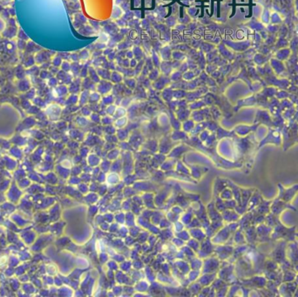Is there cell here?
<instances>
[{
  "instance_id": "11",
  "label": "cell",
  "mask_w": 298,
  "mask_h": 297,
  "mask_svg": "<svg viewBox=\"0 0 298 297\" xmlns=\"http://www.w3.org/2000/svg\"><path fill=\"white\" fill-rule=\"evenodd\" d=\"M123 14H124L123 9L120 6H119L117 4L113 5V11H112V15H111V17H112L113 19H119L123 16Z\"/></svg>"
},
{
  "instance_id": "33",
  "label": "cell",
  "mask_w": 298,
  "mask_h": 297,
  "mask_svg": "<svg viewBox=\"0 0 298 297\" xmlns=\"http://www.w3.org/2000/svg\"><path fill=\"white\" fill-rule=\"evenodd\" d=\"M188 13H189V15H190L191 17H193V16L195 15V13H196V9H195V8H190V9L188 10Z\"/></svg>"
},
{
  "instance_id": "3",
  "label": "cell",
  "mask_w": 298,
  "mask_h": 297,
  "mask_svg": "<svg viewBox=\"0 0 298 297\" xmlns=\"http://www.w3.org/2000/svg\"><path fill=\"white\" fill-rule=\"evenodd\" d=\"M159 69H160L161 74L169 77L171 73H172V72L173 71V65H172V60H169V61H161Z\"/></svg>"
},
{
  "instance_id": "25",
  "label": "cell",
  "mask_w": 298,
  "mask_h": 297,
  "mask_svg": "<svg viewBox=\"0 0 298 297\" xmlns=\"http://www.w3.org/2000/svg\"><path fill=\"white\" fill-rule=\"evenodd\" d=\"M100 99V94L98 92H93L92 93H90V99L91 101H97Z\"/></svg>"
},
{
  "instance_id": "31",
  "label": "cell",
  "mask_w": 298,
  "mask_h": 297,
  "mask_svg": "<svg viewBox=\"0 0 298 297\" xmlns=\"http://www.w3.org/2000/svg\"><path fill=\"white\" fill-rule=\"evenodd\" d=\"M71 59L73 61V62H79V54L78 53H73L71 55Z\"/></svg>"
},
{
  "instance_id": "27",
  "label": "cell",
  "mask_w": 298,
  "mask_h": 297,
  "mask_svg": "<svg viewBox=\"0 0 298 297\" xmlns=\"http://www.w3.org/2000/svg\"><path fill=\"white\" fill-rule=\"evenodd\" d=\"M138 60L136 59H130V64H129V67L130 68H132V69H134L135 68V66L137 65V64H138Z\"/></svg>"
},
{
  "instance_id": "13",
  "label": "cell",
  "mask_w": 298,
  "mask_h": 297,
  "mask_svg": "<svg viewBox=\"0 0 298 297\" xmlns=\"http://www.w3.org/2000/svg\"><path fill=\"white\" fill-rule=\"evenodd\" d=\"M123 84H125V85L128 87L129 89L133 90L136 87V84L137 81L133 77H124L123 79Z\"/></svg>"
},
{
  "instance_id": "21",
  "label": "cell",
  "mask_w": 298,
  "mask_h": 297,
  "mask_svg": "<svg viewBox=\"0 0 298 297\" xmlns=\"http://www.w3.org/2000/svg\"><path fill=\"white\" fill-rule=\"evenodd\" d=\"M117 62L118 65H120L122 67L128 68L129 67V64H130V59H128V58H119V57H117Z\"/></svg>"
},
{
  "instance_id": "4",
  "label": "cell",
  "mask_w": 298,
  "mask_h": 297,
  "mask_svg": "<svg viewBox=\"0 0 298 297\" xmlns=\"http://www.w3.org/2000/svg\"><path fill=\"white\" fill-rule=\"evenodd\" d=\"M172 49L169 45L163 46L160 51V58L161 61H169L172 60Z\"/></svg>"
},
{
  "instance_id": "14",
  "label": "cell",
  "mask_w": 298,
  "mask_h": 297,
  "mask_svg": "<svg viewBox=\"0 0 298 297\" xmlns=\"http://www.w3.org/2000/svg\"><path fill=\"white\" fill-rule=\"evenodd\" d=\"M160 74H161V73H160V69L154 67L153 69H152V70L149 72L148 75V79L151 82H153L154 80H156V79L160 77Z\"/></svg>"
},
{
  "instance_id": "19",
  "label": "cell",
  "mask_w": 298,
  "mask_h": 297,
  "mask_svg": "<svg viewBox=\"0 0 298 297\" xmlns=\"http://www.w3.org/2000/svg\"><path fill=\"white\" fill-rule=\"evenodd\" d=\"M151 59H152V62H153V65H154V67L159 68L160 63H161V59H160V56L155 53L154 51H153V54H152V58Z\"/></svg>"
},
{
  "instance_id": "12",
  "label": "cell",
  "mask_w": 298,
  "mask_h": 297,
  "mask_svg": "<svg viewBox=\"0 0 298 297\" xmlns=\"http://www.w3.org/2000/svg\"><path fill=\"white\" fill-rule=\"evenodd\" d=\"M172 59L183 62L187 59V56L183 52L179 51V50H175V51H173V53H172Z\"/></svg>"
},
{
  "instance_id": "8",
  "label": "cell",
  "mask_w": 298,
  "mask_h": 297,
  "mask_svg": "<svg viewBox=\"0 0 298 297\" xmlns=\"http://www.w3.org/2000/svg\"><path fill=\"white\" fill-rule=\"evenodd\" d=\"M124 79V76L122 73H120L117 70H113L112 71L111 73V78H110V81L113 84H119L122 83Z\"/></svg>"
},
{
  "instance_id": "26",
  "label": "cell",
  "mask_w": 298,
  "mask_h": 297,
  "mask_svg": "<svg viewBox=\"0 0 298 297\" xmlns=\"http://www.w3.org/2000/svg\"><path fill=\"white\" fill-rule=\"evenodd\" d=\"M61 67H62V70L64 72H69L71 70V64L67 61H63L62 64H61Z\"/></svg>"
},
{
  "instance_id": "24",
  "label": "cell",
  "mask_w": 298,
  "mask_h": 297,
  "mask_svg": "<svg viewBox=\"0 0 298 297\" xmlns=\"http://www.w3.org/2000/svg\"><path fill=\"white\" fill-rule=\"evenodd\" d=\"M109 39V37H108V34L106 33V32H102L100 33L99 35V41L100 43H107Z\"/></svg>"
},
{
  "instance_id": "1",
  "label": "cell",
  "mask_w": 298,
  "mask_h": 297,
  "mask_svg": "<svg viewBox=\"0 0 298 297\" xmlns=\"http://www.w3.org/2000/svg\"><path fill=\"white\" fill-rule=\"evenodd\" d=\"M152 84L155 89L161 91V90H164L165 88H167L168 85H170V84H172V81L168 76L160 74V77L156 80L152 82Z\"/></svg>"
},
{
  "instance_id": "29",
  "label": "cell",
  "mask_w": 298,
  "mask_h": 297,
  "mask_svg": "<svg viewBox=\"0 0 298 297\" xmlns=\"http://www.w3.org/2000/svg\"><path fill=\"white\" fill-rule=\"evenodd\" d=\"M126 58H128V59H132L134 58L133 50H128V51H126Z\"/></svg>"
},
{
  "instance_id": "15",
  "label": "cell",
  "mask_w": 298,
  "mask_h": 297,
  "mask_svg": "<svg viewBox=\"0 0 298 297\" xmlns=\"http://www.w3.org/2000/svg\"><path fill=\"white\" fill-rule=\"evenodd\" d=\"M182 74L183 73H181L179 70H173L170 76H169L172 83H175V82H178V81L181 80L182 79Z\"/></svg>"
},
{
  "instance_id": "6",
  "label": "cell",
  "mask_w": 298,
  "mask_h": 297,
  "mask_svg": "<svg viewBox=\"0 0 298 297\" xmlns=\"http://www.w3.org/2000/svg\"><path fill=\"white\" fill-rule=\"evenodd\" d=\"M108 63H109L108 59H107L105 56H99L98 58L93 59V60L92 62V65L94 66L95 68H97V67H104V68H106V66H107L106 64H107Z\"/></svg>"
},
{
  "instance_id": "32",
  "label": "cell",
  "mask_w": 298,
  "mask_h": 297,
  "mask_svg": "<svg viewBox=\"0 0 298 297\" xmlns=\"http://www.w3.org/2000/svg\"><path fill=\"white\" fill-rule=\"evenodd\" d=\"M113 49H111V48H106L105 49V51H103V54H104V56H108L109 54L111 53H113Z\"/></svg>"
},
{
  "instance_id": "5",
  "label": "cell",
  "mask_w": 298,
  "mask_h": 297,
  "mask_svg": "<svg viewBox=\"0 0 298 297\" xmlns=\"http://www.w3.org/2000/svg\"><path fill=\"white\" fill-rule=\"evenodd\" d=\"M198 70H199V68H196L194 70H188V71L185 72L182 74V79L185 80V81H187V82H189V81H191L193 79H194L195 78H197L199 75L201 74V73H202V71L196 73Z\"/></svg>"
},
{
  "instance_id": "18",
  "label": "cell",
  "mask_w": 298,
  "mask_h": 297,
  "mask_svg": "<svg viewBox=\"0 0 298 297\" xmlns=\"http://www.w3.org/2000/svg\"><path fill=\"white\" fill-rule=\"evenodd\" d=\"M133 56L134 59H136L138 61L142 60L143 59V56H144V53L142 51V49L139 46H134L133 48Z\"/></svg>"
},
{
  "instance_id": "23",
  "label": "cell",
  "mask_w": 298,
  "mask_h": 297,
  "mask_svg": "<svg viewBox=\"0 0 298 297\" xmlns=\"http://www.w3.org/2000/svg\"><path fill=\"white\" fill-rule=\"evenodd\" d=\"M181 73H184L185 72H187V71H188L189 69H188V61H187V59L185 60V61H183V62H181V65H180V67H179V69H178Z\"/></svg>"
},
{
  "instance_id": "9",
  "label": "cell",
  "mask_w": 298,
  "mask_h": 297,
  "mask_svg": "<svg viewBox=\"0 0 298 297\" xmlns=\"http://www.w3.org/2000/svg\"><path fill=\"white\" fill-rule=\"evenodd\" d=\"M58 79H59V80H61L63 84H71L73 81V75L69 74L68 72L60 71L58 74Z\"/></svg>"
},
{
  "instance_id": "16",
  "label": "cell",
  "mask_w": 298,
  "mask_h": 297,
  "mask_svg": "<svg viewBox=\"0 0 298 297\" xmlns=\"http://www.w3.org/2000/svg\"><path fill=\"white\" fill-rule=\"evenodd\" d=\"M79 62L85 63L91 58V53L88 50H83L79 53Z\"/></svg>"
},
{
  "instance_id": "7",
  "label": "cell",
  "mask_w": 298,
  "mask_h": 297,
  "mask_svg": "<svg viewBox=\"0 0 298 297\" xmlns=\"http://www.w3.org/2000/svg\"><path fill=\"white\" fill-rule=\"evenodd\" d=\"M96 70H97V73H98V74H99V78L101 79L110 80L112 70L107 69V68H104V67H97Z\"/></svg>"
},
{
  "instance_id": "10",
  "label": "cell",
  "mask_w": 298,
  "mask_h": 297,
  "mask_svg": "<svg viewBox=\"0 0 298 297\" xmlns=\"http://www.w3.org/2000/svg\"><path fill=\"white\" fill-rule=\"evenodd\" d=\"M88 77L95 83V84H98L99 81H100V78H99V74H98V73H97V70H96V68L94 67V66H93L92 64L89 66V68H88Z\"/></svg>"
},
{
  "instance_id": "22",
  "label": "cell",
  "mask_w": 298,
  "mask_h": 297,
  "mask_svg": "<svg viewBox=\"0 0 298 297\" xmlns=\"http://www.w3.org/2000/svg\"><path fill=\"white\" fill-rule=\"evenodd\" d=\"M90 65L91 64H88V63L83 64V67H82V69H81V71L79 73V77L80 78L84 79V78H86L88 76V68H89Z\"/></svg>"
},
{
  "instance_id": "30",
  "label": "cell",
  "mask_w": 298,
  "mask_h": 297,
  "mask_svg": "<svg viewBox=\"0 0 298 297\" xmlns=\"http://www.w3.org/2000/svg\"><path fill=\"white\" fill-rule=\"evenodd\" d=\"M101 54H103V51L102 50H97V51H94V54L93 53L92 55V59H95V58H98L99 56H101Z\"/></svg>"
},
{
  "instance_id": "20",
  "label": "cell",
  "mask_w": 298,
  "mask_h": 297,
  "mask_svg": "<svg viewBox=\"0 0 298 297\" xmlns=\"http://www.w3.org/2000/svg\"><path fill=\"white\" fill-rule=\"evenodd\" d=\"M145 64V60L142 59V60H139L138 62L137 65L135 66V68L133 69L134 70V77H139L141 72H142V69H143V66Z\"/></svg>"
},
{
  "instance_id": "17",
  "label": "cell",
  "mask_w": 298,
  "mask_h": 297,
  "mask_svg": "<svg viewBox=\"0 0 298 297\" xmlns=\"http://www.w3.org/2000/svg\"><path fill=\"white\" fill-rule=\"evenodd\" d=\"M83 67V64H81V62H74L73 64H71V70L73 72V73L75 77L76 76H79V73L81 71Z\"/></svg>"
},
{
  "instance_id": "28",
  "label": "cell",
  "mask_w": 298,
  "mask_h": 297,
  "mask_svg": "<svg viewBox=\"0 0 298 297\" xmlns=\"http://www.w3.org/2000/svg\"><path fill=\"white\" fill-rule=\"evenodd\" d=\"M185 94H186V92H184V91H182V90H176V91H173V95H174V97H176L177 95L181 96V97H184Z\"/></svg>"
},
{
  "instance_id": "2",
  "label": "cell",
  "mask_w": 298,
  "mask_h": 297,
  "mask_svg": "<svg viewBox=\"0 0 298 297\" xmlns=\"http://www.w3.org/2000/svg\"><path fill=\"white\" fill-rule=\"evenodd\" d=\"M113 88V84L110 80H106V79H100V81L96 85L97 92L99 94H107L109 93Z\"/></svg>"
}]
</instances>
